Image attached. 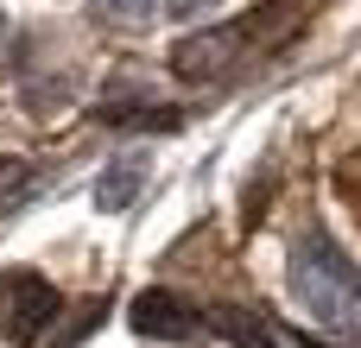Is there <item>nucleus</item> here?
Masks as SVG:
<instances>
[{
	"label": "nucleus",
	"mask_w": 361,
	"mask_h": 348,
	"mask_svg": "<svg viewBox=\"0 0 361 348\" xmlns=\"http://www.w3.org/2000/svg\"><path fill=\"white\" fill-rule=\"evenodd\" d=\"M292 298L324 330H355L361 323V266L324 228H305L292 241Z\"/></svg>",
	"instance_id": "nucleus-1"
},
{
	"label": "nucleus",
	"mask_w": 361,
	"mask_h": 348,
	"mask_svg": "<svg viewBox=\"0 0 361 348\" xmlns=\"http://www.w3.org/2000/svg\"><path fill=\"white\" fill-rule=\"evenodd\" d=\"M260 25H267V13H247V19H228V25H209V32L184 38V44L171 51V70H178L184 82H216V76L241 70V63L254 57Z\"/></svg>",
	"instance_id": "nucleus-2"
},
{
	"label": "nucleus",
	"mask_w": 361,
	"mask_h": 348,
	"mask_svg": "<svg viewBox=\"0 0 361 348\" xmlns=\"http://www.w3.org/2000/svg\"><path fill=\"white\" fill-rule=\"evenodd\" d=\"M57 311H63V298H57L38 273L0 279V336H6L13 348H32L51 323H57Z\"/></svg>",
	"instance_id": "nucleus-3"
},
{
	"label": "nucleus",
	"mask_w": 361,
	"mask_h": 348,
	"mask_svg": "<svg viewBox=\"0 0 361 348\" xmlns=\"http://www.w3.org/2000/svg\"><path fill=\"white\" fill-rule=\"evenodd\" d=\"M133 330L140 336H165V342H203V317L197 304H184L178 292H140L133 298Z\"/></svg>",
	"instance_id": "nucleus-4"
},
{
	"label": "nucleus",
	"mask_w": 361,
	"mask_h": 348,
	"mask_svg": "<svg viewBox=\"0 0 361 348\" xmlns=\"http://www.w3.org/2000/svg\"><path fill=\"white\" fill-rule=\"evenodd\" d=\"M140 184H146V159H121V165H108L102 178H95V209H133V197H140Z\"/></svg>",
	"instance_id": "nucleus-5"
},
{
	"label": "nucleus",
	"mask_w": 361,
	"mask_h": 348,
	"mask_svg": "<svg viewBox=\"0 0 361 348\" xmlns=\"http://www.w3.org/2000/svg\"><path fill=\"white\" fill-rule=\"evenodd\" d=\"M108 19H121V25H146L152 13H159V0H95Z\"/></svg>",
	"instance_id": "nucleus-6"
},
{
	"label": "nucleus",
	"mask_w": 361,
	"mask_h": 348,
	"mask_svg": "<svg viewBox=\"0 0 361 348\" xmlns=\"http://www.w3.org/2000/svg\"><path fill=\"white\" fill-rule=\"evenodd\" d=\"M32 184V165H19V159H0V197L6 190H25Z\"/></svg>",
	"instance_id": "nucleus-7"
},
{
	"label": "nucleus",
	"mask_w": 361,
	"mask_h": 348,
	"mask_svg": "<svg viewBox=\"0 0 361 348\" xmlns=\"http://www.w3.org/2000/svg\"><path fill=\"white\" fill-rule=\"evenodd\" d=\"M197 6H216V0H165V13H197Z\"/></svg>",
	"instance_id": "nucleus-8"
},
{
	"label": "nucleus",
	"mask_w": 361,
	"mask_h": 348,
	"mask_svg": "<svg viewBox=\"0 0 361 348\" xmlns=\"http://www.w3.org/2000/svg\"><path fill=\"white\" fill-rule=\"evenodd\" d=\"M0 44H6V13H0Z\"/></svg>",
	"instance_id": "nucleus-9"
}]
</instances>
